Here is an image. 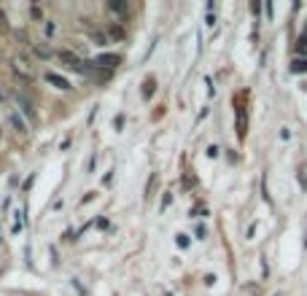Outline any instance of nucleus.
Instances as JSON below:
<instances>
[{"instance_id": "f257e3e1", "label": "nucleus", "mask_w": 307, "mask_h": 296, "mask_svg": "<svg viewBox=\"0 0 307 296\" xmlns=\"http://www.w3.org/2000/svg\"><path fill=\"white\" fill-rule=\"evenodd\" d=\"M11 70L16 73V78H22V81H33L35 78V70H33L27 57H14L11 59Z\"/></svg>"}, {"instance_id": "f03ea898", "label": "nucleus", "mask_w": 307, "mask_h": 296, "mask_svg": "<svg viewBox=\"0 0 307 296\" xmlns=\"http://www.w3.org/2000/svg\"><path fill=\"white\" fill-rule=\"evenodd\" d=\"M44 78H46V83H51L54 89H59V92H70L73 87H70V81L65 78V76H59V73H44Z\"/></svg>"}, {"instance_id": "7ed1b4c3", "label": "nucleus", "mask_w": 307, "mask_h": 296, "mask_svg": "<svg viewBox=\"0 0 307 296\" xmlns=\"http://www.w3.org/2000/svg\"><path fill=\"white\" fill-rule=\"evenodd\" d=\"M121 62V57L119 54H100L97 59L92 62V68H100V70H113L116 65Z\"/></svg>"}, {"instance_id": "20e7f679", "label": "nucleus", "mask_w": 307, "mask_h": 296, "mask_svg": "<svg viewBox=\"0 0 307 296\" xmlns=\"http://www.w3.org/2000/svg\"><path fill=\"white\" fill-rule=\"evenodd\" d=\"M16 100H19V108L25 111V116H27V119H30V121H35V111H33V102H30L27 97H16Z\"/></svg>"}, {"instance_id": "39448f33", "label": "nucleus", "mask_w": 307, "mask_h": 296, "mask_svg": "<svg viewBox=\"0 0 307 296\" xmlns=\"http://www.w3.org/2000/svg\"><path fill=\"white\" fill-rule=\"evenodd\" d=\"M294 51H296V57H299V59H307V35H302L299 40H296Z\"/></svg>"}, {"instance_id": "423d86ee", "label": "nucleus", "mask_w": 307, "mask_h": 296, "mask_svg": "<svg viewBox=\"0 0 307 296\" xmlns=\"http://www.w3.org/2000/svg\"><path fill=\"white\" fill-rule=\"evenodd\" d=\"M30 19H33V22H38V25H44V22H46V19H44V8H40L38 3L30 6Z\"/></svg>"}, {"instance_id": "0eeeda50", "label": "nucleus", "mask_w": 307, "mask_h": 296, "mask_svg": "<svg viewBox=\"0 0 307 296\" xmlns=\"http://www.w3.org/2000/svg\"><path fill=\"white\" fill-rule=\"evenodd\" d=\"M11 124L16 126V135H27V124L19 113H11Z\"/></svg>"}, {"instance_id": "6e6552de", "label": "nucleus", "mask_w": 307, "mask_h": 296, "mask_svg": "<svg viewBox=\"0 0 307 296\" xmlns=\"http://www.w3.org/2000/svg\"><path fill=\"white\" fill-rule=\"evenodd\" d=\"M289 70L291 73H307V59H291V65H289Z\"/></svg>"}, {"instance_id": "1a4fd4ad", "label": "nucleus", "mask_w": 307, "mask_h": 296, "mask_svg": "<svg viewBox=\"0 0 307 296\" xmlns=\"http://www.w3.org/2000/svg\"><path fill=\"white\" fill-rule=\"evenodd\" d=\"M33 51H35L38 57H44V59H49L51 54H54V51H51V49H49L46 44H33Z\"/></svg>"}, {"instance_id": "9d476101", "label": "nucleus", "mask_w": 307, "mask_h": 296, "mask_svg": "<svg viewBox=\"0 0 307 296\" xmlns=\"http://www.w3.org/2000/svg\"><path fill=\"white\" fill-rule=\"evenodd\" d=\"M0 33H3V35L11 33V25H8V16H6V11H3V6H0Z\"/></svg>"}, {"instance_id": "9b49d317", "label": "nucleus", "mask_w": 307, "mask_h": 296, "mask_svg": "<svg viewBox=\"0 0 307 296\" xmlns=\"http://www.w3.org/2000/svg\"><path fill=\"white\" fill-rule=\"evenodd\" d=\"M108 8L113 14H127V3H116V0H113V3H108Z\"/></svg>"}, {"instance_id": "f8f14e48", "label": "nucleus", "mask_w": 307, "mask_h": 296, "mask_svg": "<svg viewBox=\"0 0 307 296\" xmlns=\"http://www.w3.org/2000/svg\"><path fill=\"white\" fill-rule=\"evenodd\" d=\"M54 33H57V25H54V22H44V35H46V38H51Z\"/></svg>"}, {"instance_id": "ddd939ff", "label": "nucleus", "mask_w": 307, "mask_h": 296, "mask_svg": "<svg viewBox=\"0 0 307 296\" xmlns=\"http://www.w3.org/2000/svg\"><path fill=\"white\" fill-rule=\"evenodd\" d=\"M151 94H154V78H148L143 87V97H151Z\"/></svg>"}, {"instance_id": "4468645a", "label": "nucleus", "mask_w": 307, "mask_h": 296, "mask_svg": "<svg viewBox=\"0 0 307 296\" xmlns=\"http://www.w3.org/2000/svg\"><path fill=\"white\" fill-rule=\"evenodd\" d=\"M175 242H178V248H189V235H178Z\"/></svg>"}, {"instance_id": "2eb2a0df", "label": "nucleus", "mask_w": 307, "mask_h": 296, "mask_svg": "<svg viewBox=\"0 0 307 296\" xmlns=\"http://www.w3.org/2000/svg\"><path fill=\"white\" fill-rule=\"evenodd\" d=\"M280 137H283V140H289V137H291V132H289V126H283V130H280Z\"/></svg>"}, {"instance_id": "dca6fc26", "label": "nucleus", "mask_w": 307, "mask_h": 296, "mask_svg": "<svg viewBox=\"0 0 307 296\" xmlns=\"http://www.w3.org/2000/svg\"><path fill=\"white\" fill-rule=\"evenodd\" d=\"M0 137H3V126H0Z\"/></svg>"}, {"instance_id": "f3484780", "label": "nucleus", "mask_w": 307, "mask_h": 296, "mask_svg": "<svg viewBox=\"0 0 307 296\" xmlns=\"http://www.w3.org/2000/svg\"><path fill=\"white\" fill-rule=\"evenodd\" d=\"M0 100H3V92H0Z\"/></svg>"}, {"instance_id": "a211bd4d", "label": "nucleus", "mask_w": 307, "mask_h": 296, "mask_svg": "<svg viewBox=\"0 0 307 296\" xmlns=\"http://www.w3.org/2000/svg\"><path fill=\"white\" fill-rule=\"evenodd\" d=\"M0 59H3V51H0Z\"/></svg>"}, {"instance_id": "6ab92c4d", "label": "nucleus", "mask_w": 307, "mask_h": 296, "mask_svg": "<svg viewBox=\"0 0 307 296\" xmlns=\"http://www.w3.org/2000/svg\"><path fill=\"white\" fill-rule=\"evenodd\" d=\"M275 296H283V293H275Z\"/></svg>"}, {"instance_id": "aec40b11", "label": "nucleus", "mask_w": 307, "mask_h": 296, "mask_svg": "<svg viewBox=\"0 0 307 296\" xmlns=\"http://www.w3.org/2000/svg\"><path fill=\"white\" fill-rule=\"evenodd\" d=\"M304 89H307V87H304Z\"/></svg>"}]
</instances>
